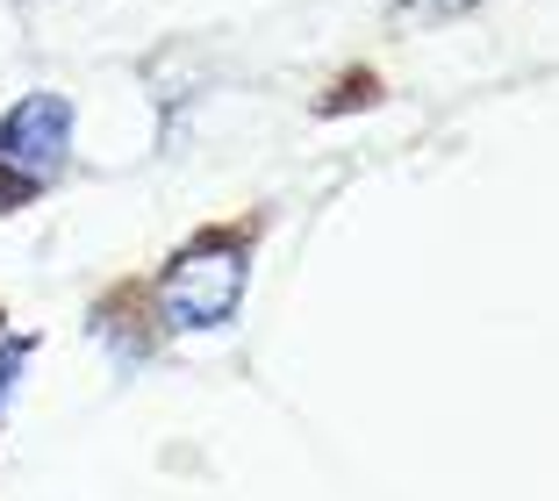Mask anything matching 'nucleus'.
<instances>
[{
  "label": "nucleus",
  "mask_w": 559,
  "mask_h": 501,
  "mask_svg": "<svg viewBox=\"0 0 559 501\" xmlns=\"http://www.w3.org/2000/svg\"><path fill=\"white\" fill-rule=\"evenodd\" d=\"M237 251H187L180 265H173V279H165V315L173 323H209V315H223L230 308V294H237Z\"/></svg>",
  "instance_id": "obj_1"
}]
</instances>
